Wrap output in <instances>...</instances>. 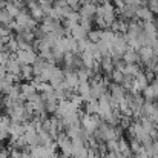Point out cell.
Instances as JSON below:
<instances>
[{"label":"cell","instance_id":"6da1fadb","mask_svg":"<svg viewBox=\"0 0 158 158\" xmlns=\"http://www.w3.org/2000/svg\"><path fill=\"white\" fill-rule=\"evenodd\" d=\"M103 121L100 120V117L98 115H88V114H85L83 115V118L80 120V124H81V127L88 132V134H94L98 127H100V124H102Z\"/></svg>","mask_w":158,"mask_h":158},{"label":"cell","instance_id":"7a4b0ae2","mask_svg":"<svg viewBox=\"0 0 158 158\" xmlns=\"http://www.w3.org/2000/svg\"><path fill=\"white\" fill-rule=\"evenodd\" d=\"M37 54L34 49H29V51H22V49H19L17 52H15V58L22 63V64H31L32 66V63L37 60Z\"/></svg>","mask_w":158,"mask_h":158},{"label":"cell","instance_id":"3957f363","mask_svg":"<svg viewBox=\"0 0 158 158\" xmlns=\"http://www.w3.org/2000/svg\"><path fill=\"white\" fill-rule=\"evenodd\" d=\"M5 68H6V74H11V75H20L22 63L15 58V55H11V58L6 61Z\"/></svg>","mask_w":158,"mask_h":158},{"label":"cell","instance_id":"277c9868","mask_svg":"<svg viewBox=\"0 0 158 158\" xmlns=\"http://www.w3.org/2000/svg\"><path fill=\"white\" fill-rule=\"evenodd\" d=\"M95 11H97V5H94V3H85V5H81L78 14H80L81 19H91V20H94Z\"/></svg>","mask_w":158,"mask_h":158},{"label":"cell","instance_id":"5b68a950","mask_svg":"<svg viewBox=\"0 0 158 158\" xmlns=\"http://www.w3.org/2000/svg\"><path fill=\"white\" fill-rule=\"evenodd\" d=\"M123 61L126 64H137L140 61V55H138V51L132 49L131 46H127V49L123 54Z\"/></svg>","mask_w":158,"mask_h":158},{"label":"cell","instance_id":"8992f818","mask_svg":"<svg viewBox=\"0 0 158 158\" xmlns=\"http://www.w3.org/2000/svg\"><path fill=\"white\" fill-rule=\"evenodd\" d=\"M64 85L69 88V89H77V86L80 85V80H78V75L77 72H64ZM77 92V91H75Z\"/></svg>","mask_w":158,"mask_h":158},{"label":"cell","instance_id":"52a82bcc","mask_svg":"<svg viewBox=\"0 0 158 158\" xmlns=\"http://www.w3.org/2000/svg\"><path fill=\"white\" fill-rule=\"evenodd\" d=\"M135 19L140 20V22H151V20H154V14L149 11L148 6H141L140 9H137Z\"/></svg>","mask_w":158,"mask_h":158},{"label":"cell","instance_id":"ba28073f","mask_svg":"<svg viewBox=\"0 0 158 158\" xmlns=\"http://www.w3.org/2000/svg\"><path fill=\"white\" fill-rule=\"evenodd\" d=\"M138 55H140V61H141V63H148L149 60H152L154 57H157V54L154 52V49L149 48V46L140 48V49H138Z\"/></svg>","mask_w":158,"mask_h":158},{"label":"cell","instance_id":"9c48e42d","mask_svg":"<svg viewBox=\"0 0 158 158\" xmlns=\"http://www.w3.org/2000/svg\"><path fill=\"white\" fill-rule=\"evenodd\" d=\"M20 77H22V81L31 83V81L34 80L32 66H31V64H22V69H20Z\"/></svg>","mask_w":158,"mask_h":158},{"label":"cell","instance_id":"30bf717a","mask_svg":"<svg viewBox=\"0 0 158 158\" xmlns=\"http://www.w3.org/2000/svg\"><path fill=\"white\" fill-rule=\"evenodd\" d=\"M97 112H98V100H95V98H89V100H86L85 102V114H88V115H97Z\"/></svg>","mask_w":158,"mask_h":158},{"label":"cell","instance_id":"8fae6325","mask_svg":"<svg viewBox=\"0 0 158 158\" xmlns=\"http://www.w3.org/2000/svg\"><path fill=\"white\" fill-rule=\"evenodd\" d=\"M100 68H102V71L105 72L106 75H110L112 72H114V61H112V58L107 55V57H103L102 60H100Z\"/></svg>","mask_w":158,"mask_h":158},{"label":"cell","instance_id":"7c38bea8","mask_svg":"<svg viewBox=\"0 0 158 158\" xmlns=\"http://www.w3.org/2000/svg\"><path fill=\"white\" fill-rule=\"evenodd\" d=\"M5 11H6V12H8V14H9L12 19H15V17L20 14V11H22V9H20V8H19V6H17L14 2H6Z\"/></svg>","mask_w":158,"mask_h":158},{"label":"cell","instance_id":"4fadbf2b","mask_svg":"<svg viewBox=\"0 0 158 158\" xmlns=\"http://www.w3.org/2000/svg\"><path fill=\"white\" fill-rule=\"evenodd\" d=\"M140 66L138 64H124V68L121 69V72L124 75H129V77H135L138 72H140Z\"/></svg>","mask_w":158,"mask_h":158},{"label":"cell","instance_id":"5bb4252c","mask_svg":"<svg viewBox=\"0 0 158 158\" xmlns=\"http://www.w3.org/2000/svg\"><path fill=\"white\" fill-rule=\"evenodd\" d=\"M39 6H40L42 12L45 14V17H48V15H49V12L54 9L52 0H43V2H40V3H39Z\"/></svg>","mask_w":158,"mask_h":158},{"label":"cell","instance_id":"9a60e30c","mask_svg":"<svg viewBox=\"0 0 158 158\" xmlns=\"http://www.w3.org/2000/svg\"><path fill=\"white\" fill-rule=\"evenodd\" d=\"M110 78H112V81L115 83V85H123V81H124V74L123 72H120V71H117V69H114V72L109 75Z\"/></svg>","mask_w":158,"mask_h":158},{"label":"cell","instance_id":"2e32d148","mask_svg":"<svg viewBox=\"0 0 158 158\" xmlns=\"http://www.w3.org/2000/svg\"><path fill=\"white\" fill-rule=\"evenodd\" d=\"M132 158H149L146 154H144V151L143 152H140V154H135V155H132Z\"/></svg>","mask_w":158,"mask_h":158},{"label":"cell","instance_id":"e0dca14e","mask_svg":"<svg viewBox=\"0 0 158 158\" xmlns=\"http://www.w3.org/2000/svg\"><path fill=\"white\" fill-rule=\"evenodd\" d=\"M22 158H32V157H31V154L28 151H25V152H22Z\"/></svg>","mask_w":158,"mask_h":158},{"label":"cell","instance_id":"ac0fdd59","mask_svg":"<svg viewBox=\"0 0 158 158\" xmlns=\"http://www.w3.org/2000/svg\"><path fill=\"white\" fill-rule=\"evenodd\" d=\"M112 2H114L115 5H117V3H124V0H112Z\"/></svg>","mask_w":158,"mask_h":158},{"label":"cell","instance_id":"d6986e66","mask_svg":"<svg viewBox=\"0 0 158 158\" xmlns=\"http://www.w3.org/2000/svg\"><path fill=\"white\" fill-rule=\"evenodd\" d=\"M151 158H158V155H154V157H151Z\"/></svg>","mask_w":158,"mask_h":158}]
</instances>
